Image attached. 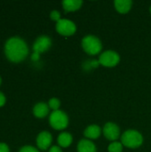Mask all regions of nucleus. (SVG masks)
<instances>
[{"label":"nucleus","instance_id":"obj_1","mask_svg":"<svg viewBox=\"0 0 151 152\" xmlns=\"http://www.w3.org/2000/svg\"><path fill=\"white\" fill-rule=\"evenodd\" d=\"M5 57L13 63L24 61L29 53L27 43L19 37H12L6 40L4 44Z\"/></svg>","mask_w":151,"mask_h":152},{"label":"nucleus","instance_id":"obj_2","mask_svg":"<svg viewBox=\"0 0 151 152\" xmlns=\"http://www.w3.org/2000/svg\"><path fill=\"white\" fill-rule=\"evenodd\" d=\"M121 143L130 149H136L142 145L143 136L136 130H127L121 136Z\"/></svg>","mask_w":151,"mask_h":152},{"label":"nucleus","instance_id":"obj_3","mask_svg":"<svg viewBox=\"0 0 151 152\" xmlns=\"http://www.w3.org/2000/svg\"><path fill=\"white\" fill-rule=\"evenodd\" d=\"M52 46V39L46 36L42 35L38 37L33 44V53L31 55V60L33 61H37L39 60L40 54L45 53Z\"/></svg>","mask_w":151,"mask_h":152},{"label":"nucleus","instance_id":"obj_4","mask_svg":"<svg viewBox=\"0 0 151 152\" xmlns=\"http://www.w3.org/2000/svg\"><path fill=\"white\" fill-rule=\"evenodd\" d=\"M83 50L89 55L99 54L102 50V44L100 38L93 35H87L82 39Z\"/></svg>","mask_w":151,"mask_h":152},{"label":"nucleus","instance_id":"obj_5","mask_svg":"<svg viewBox=\"0 0 151 152\" xmlns=\"http://www.w3.org/2000/svg\"><path fill=\"white\" fill-rule=\"evenodd\" d=\"M49 124L55 130H64L69 126V117L61 110H54L50 114Z\"/></svg>","mask_w":151,"mask_h":152},{"label":"nucleus","instance_id":"obj_6","mask_svg":"<svg viewBox=\"0 0 151 152\" xmlns=\"http://www.w3.org/2000/svg\"><path fill=\"white\" fill-rule=\"evenodd\" d=\"M98 61L103 67L112 68V67L117 66L119 63L120 56L117 52L112 51V50H108V51L103 52L100 55Z\"/></svg>","mask_w":151,"mask_h":152},{"label":"nucleus","instance_id":"obj_7","mask_svg":"<svg viewBox=\"0 0 151 152\" xmlns=\"http://www.w3.org/2000/svg\"><path fill=\"white\" fill-rule=\"evenodd\" d=\"M55 28L56 31L64 37L73 36L77 31L76 24L69 19H61L58 22H56Z\"/></svg>","mask_w":151,"mask_h":152},{"label":"nucleus","instance_id":"obj_8","mask_svg":"<svg viewBox=\"0 0 151 152\" xmlns=\"http://www.w3.org/2000/svg\"><path fill=\"white\" fill-rule=\"evenodd\" d=\"M102 132H103L105 138L108 139L109 141L117 142V140L120 136V129L118 126L112 122H108L104 126Z\"/></svg>","mask_w":151,"mask_h":152},{"label":"nucleus","instance_id":"obj_9","mask_svg":"<svg viewBox=\"0 0 151 152\" xmlns=\"http://www.w3.org/2000/svg\"><path fill=\"white\" fill-rule=\"evenodd\" d=\"M53 142V136L48 131H43L38 134L36 137L37 148L41 151H46L51 147Z\"/></svg>","mask_w":151,"mask_h":152},{"label":"nucleus","instance_id":"obj_10","mask_svg":"<svg viewBox=\"0 0 151 152\" xmlns=\"http://www.w3.org/2000/svg\"><path fill=\"white\" fill-rule=\"evenodd\" d=\"M50 108L45 102H38L33 108V114L37 118H44L49 114Z\"/></svg>","mask_w":151,"mask_h":152},{"label":"nucleus","instance_id":"obj_11","mask_svg":"<svg viewBox=\"0 0 151 152\" xmlns=\"http://www.w3.org/2000/svg\"><path fill=\"white\" fill-rule=\"evenodd\" d=\"M101 129L97 125H91L87 126L84 131V135L88 140H95L101 136Z\"/></svg>","mask_w":151,"mask_h":152},{"label":"nucleus","instance_id":"obj_12","mask_svg":"<svg viewBox=\"0 0 151 152\" xmlns=\"http://www.w3.org/2000/svg\"><path fill=\"white\" fill-rule=\"evenodd\" d=\"M77 152H97V149L95 144L88 140V139H82L77 143Z\"/></svg>","mask_w":151,"mask_h":152},{"label":"nucleus","instance_id":"obj_13","mask_svg":"<svg viewBox=\"0 0 151 152\" xmlns=\"http://www.w3.org/2000/svg\"><path fill=\"white\" fill-rule=\"evenodd\" d=\"M114 5L116 10L122 14L127 13L133 5V2L131 0H116L114 2Z\"/></svg>","mask_w":151,"mask_h":152},{"label":"nucleus","instance_id":"obj_14","mask_svg":"<svg viewBox=\"0 0 151 152\" xmlns=\"http://www.w3.org/2000/svg\"><path fill=\"white\" fill-rule=\"evenodd\" d=\"M83 2L81 0H64L62 2V7L65 12H75L81 8Z\"/></svg>","mask_w":151,"mask_h":152},{"label":"nucleus","instance_id":"obj_15","mask_svg":"<svg viewBox=\"0 0 151 152\" xmlns=\"http://www.w3.org/2000/svg\"><path fill=\"white\" fill-rule=\"evenodd\" d=\"M58 144L61 148H68L71 145L73 142V137L72 135L68 133V132H62L61 134H59L58 139H57Z\"/></svg>","mask_w":151,"mask_h":152},{"label":"nucleus","instance_id":"obj_16","mask_svg":"<svg viewBox=\"0 0 151 152\" xmlns=\"http://www.w3.org/2000/svg\"><path fill=\"white\" fill-rule=\"evenodd\" d=\"M109 152H122L123 151V144L119 142H113L108 147Z\"/></svg>","mask_w":151,"mask_h":152},{"label":"nucleus","instance_id":"obj_17","mask_svg":"<svg viewBox=\"0 0 151 152\" xmlns=\"http://www.w3.org/2000/svg\"><path fill=\"white\" fill-rule=\"evenodd\" d=\"M48 106L51 110H53V111L58 110L61 106V102L58 98H55V97L51 98L48 102Z\"/></svg>","mask_w":151,"mask_h":152},{"label":"nucleus","instance_id":"obj_18","mask_svg":"<svg viewBox=\"0 0 151 152\" xmlns=\"http://www.w3.org/2000/svg\"><path fill=\"white\" fill-rule=\"evenodd\" d=\"M50 18H51L53 21H56V22H58V21L61 19V13H60V12L57 11V10H53V11L51 12V13H50Z\"/></svg>","mask_w":151,"mask_h":152},{"label":"nucleus","instance_id":"obj_19","mask_svg":"<svg viewBox=\"0 0 151 152\" xmlns=\"http://www.w3.org/2000/svg\"><path fill=\"white\" fill-rule=\"evenodd\" d=\"M19 152H39V151L33 147V146H30V145H26V146H23L20 149Z\"/></svg>","mask_w":151,"mask_h":152},{"label":"nucleus","instance_id":"obj_20","mask_svg":"<svg viewBox=\"0 0 151 152\" xmlns=\"http://www.w3.org/2000/svg\"><path fill=\"white\" fill-rule=\"evenodd\" d=\"M0 152H10L9 146L4 142H0Z\"/></svg>","mask_w":151,"mask_h":152},{"label":"nucleus","instance_id":"obj_21","mask_svg":"<svg viewBox=\"0 0 151 152\" xmlns=\"http://www.w3.org/2000/svg\"><path fill=\"white\" fill-rule=\"evenodd\" d=\"M5 102H6V98H5L4 94L2 92H0V108L5 104Z\"/></svg>","mask_w":151,"mask_h":152},{"label":"nucleus","instance_id":"obj_22","mask_svg":"<svg viewBox=\"0 0 151 152\" xmlns=\"http://www.w3.org/2000/svg\"><path fill=\"white\" fill-rule=\"evenodd\" d=\"M48 152H62L60 146H52Z\"/></svg>","mask_w":151,"mask_h":152},{"label":"nucleus","instance_id":"obj_23","mask_svg":"<svg viewBox=\"0 0 151 152\" xmlns=\"http://www.w3.org/2000/svg\"><path fill=\"white\" fill-rule=\"evenodd\" d=\"M1 83H2V79H1V77H0V86H1Z\"/></svg>","mask_w":151,"mask_h":152},{"label":"nucleus","instance_id":"obj_24","mask_svg":"<svg viewBox=\"0 0 151 152\" xmlns=\"http://www.w3.org/2000/svg\"><path fill=\"white\" fill-rule=\"evenodd\" d=\"M150 13H151V6H150Z\"/></svg>","mask_w":151,"mask_h":152}]
</instances>
